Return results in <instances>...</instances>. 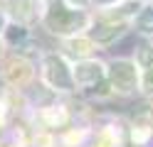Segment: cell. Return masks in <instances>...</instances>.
<instances>
[{
  "label": "cell",
  "mask_w": 153,
  "mask_h": 147,
  "mask_svg": "<svg viewBox=\"0 0 153 147\" xmlns=\"http://www.w3.org/2000/svg\"><path fill=\"white\" fill-rule=\"evenodd\" d=\"M69 49H72V54H82V56L91 52V49H89V42H84V39H79V42H72Z\"/></svg>",
  "instance_id": "ba28073f"
},
{
  "label": "cell",
  "mask_w": 153,
  "mask_h": 147,
  "mask_svg": "<svg viewBox=\"0 0 153 147\" xmlns=\"http://www.w3.org/2000/svg\"><path fill=\"white\" fill-rule=\"evenodd\" d=\"M138 81H141V76H138V69L133 61H114L111 69H109V83L111 88H116V91L121 93H131V91H136L138 88Z\"/></svg>",
  "instance_id": "7a4b0ae2"
},
{
  "label": "cell",
  "mask_w": 153,
  "mask_h": 147,
  "mask_svg": "<svg viewBox=\"0 0 153 147\" xmlns=\"http://www.w3.org/2000/svg\"><path fill=\"white\" fill-rule=\"evenodd\" d=\"M136 66L143 71H153V44H141L136 49Z\"/></svg>",
  "instance_id": "52a82bcc"
},
{
  "label": "cell",
  "mask_w": 153,
  "mask_h": 147,
  "mask_svg": "<svg viewBox=\"0 0 153 147\" xmlns=\"http://www.w3.org/2000/svg\"><path fill=\"white\" fill-rule=\"evenodd\" d=\"M7 37H10V42H20V39H25V29L22 27H10Z\"/></svg>",
  "instance_id": "9c48e42d"
},
{
  "label": "cell",
  "mask_w": 153,
  "mask_h": 147,
  "mask_svg": "<svg viewBox=\"0 0 153 147\" xmlns=\"http://www.w3.org/2000/svg\"><path fill=\"white\" fill-rule=\"evenodd\" d=\"M45 78L52 88H62V91H72V86H74L69 69L57 54H50L45 59Z\"/></svg>",
  "instance_id": "3957f363"
},
{
  "label": "cell",
  "mask_w": 153,
  "mask_h": 147,
  "mask_svg": "<svg viewBox=\"0 0 153 147\" xmlns=\"http://www.w3.org/2000/svg\"><path fill=\"white\" fill-rule=\"evenodd\" d=\"M72 78H74L76 86L97 88V86H101V81H104V66H101L99 61H82V64H76Z\"/></svg>",
  "instance_id": "277c9868"
},
{
  "label": "cell",
  "mask_w": 153,
  "mask_h": 147,
  "mask_svg": "<svg viewBox=\"0 0 153 147\" xmlns=\"http://www.w3.org/2000/svg\"><path fill=\"white\" fill-rule=\"evenodd\" d=\"M136 32L141 34H153V5H143L136 15Z\"/></svg>",
  "instance_id": "8992f818"
},
{
  "label": "cell",
  "mask_w": 153,
  "mask_h": 147,
  "mask_svg": "<svg viewBox=\"0 0 153 147\" xmlns=\"http://www.w3.org/2000/svg\"><path fill=\"white\" fill-rule=\"evenodd\" d=\"M97 5H111V3H121V0H94Z\"/></svg>",
  "instance_id": "8fae6325"
},
{
  "label": "cell",
  "mask_w": 153,
  "mask_h": 147,
  "mask_svg": "<svg viewBox=\"0 0 153 147\" xmlns=\"http://www.w3.org/2000/svg\"><path fill=\"white\" fill-rule=\"evenodd\" d=\"M123 34V22H116V20H111V22H99L94 25L91 29V39L99 44H111L116 37Z\"/></svg>",
  "instance_id": "5b68a950"
},
{
  "label": "cell",
  "mask_w": 153,
  "mask_h": 147,
  "mask_svg": "<svg viewBox=\"0 0 153 147\" xmlns=\"http://www.w3.org/2000/svg\"><path fill=\"white\" fill-rule=\"evenodd\" d=\"M72 3H74V5H84V3H87V0H72Z\"/></svg>",
  "instance_id": "7c38bea8"
},
{
  "label": "cell",
  "mask_w": 153,
  "mask_h": 147,
  "mask_svg": "<svg viewBox=\"0 0 153 147\" xmlns=\"http://www.w3.org/2000/svg\"><path fill=\"white\" fill-rule=\"evenodd\" d=\"M3 25H5V17H3V12H0V29H3Z\"/></svg>",
  "instance_id": "4fadbf2b"
},
{
  "label": "cell",
  "mask_w": 153,
  "mask_h": 147,
  "mask_svg": "<svg viewBox=\"0 0 153 147\" xmlns=\"http://www.w3.org/2000/svg\"><path fill=\"white\" fill-rule=\"evenodd\" d=\"M47 27L57 34H72L76 29H82L87 25V15L79 12V10H67L59 0H54L47 10V17H45Z\"/></svg>",
  "instance_id": "6da1fadb"
},
{
  "label": "cell",
  "mask_w": 153,
  "mask_h": 147,
  "mask_svg": "<svg viewBox=\"0 0 153 147\" xmlns=\"http://www.w3.org/2000/svg\"><path fill=\"white\" fill-rule=\"evenodd\" d=\"M143 91H146V93H153V71H146V74H143Z\"/></svg>",
  "instance_id": "30bf717a"
}]
</instances>
